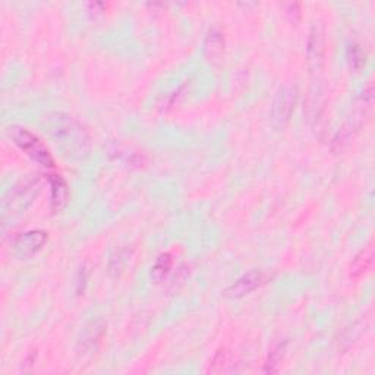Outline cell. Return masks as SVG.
<instances>
[{
	"label": "cell",
	"instance_id": "1",
	"mask_svg": "<svg viewBox=\"0 0 375 375\" xmlns=\"http://www.w3.org/2000/svg\"><path fill=\"white\" fill-rule=\"evenodd\" d=\"M41 127L65 157L71 160H84L88 157L91 135L74 116L62 112L47 113L41 119Z\"/></svg>",
	"mask_w": 375,
	"mask_h": 375
},
{
	"label": "cell",
	"instance_id": "2",
	"mask_svg": "<svg viewBox=\"0 0 375 375\" xmlns=\"http://www.w3.org/2000/svg\"><path fill=\"white\" fill-rule=\"evenodd\" d=\"M43 185L45 177L41 175H30L13 185L5 193L2 201L3 220H8L9 217H17L21 213L26 212V208L34 202L41 189H43Z\"/></svg>",
	"mask_w": 375,
	"mask_h": 375
},
{
	"label": "cell",
	"instance_id": "3",
	"mask_svg": "<svg viewBox=\"0 0 375 375\" xmlns=\"http://www.w3.org/2000/svg\"><path fill=\"white\" fill-rule=\"evenodd\" d=\"M6 134L12 140V143L21 151H24L26 156L31 157L37 164L49 169L54 168V160L50 154V151L33 132H30L26 128L18 127V125H12V127L6 129Z\"/></svg>",
	"mask_w": 375,
	"mask_h": 375
},
{
	"label": "cell",
	"instance_id": "4",
	"mask_svg": "<svg viewBox=\"0 0 375 375\" xmlns=\"http://www.w3.org/2000/svg\"><path fill=\"white\" fill-rule=\"evenodd\" d=\"M298 100V93L292 87H283L277 93L271 107V123L276 129H285L290 122Z\"/></svg>",
	"mask_w": 375,
	"mask_h": 375
},
{
	"label": "cell",
	"instance_id": "5",
	"mask_svg": "<svg viewBox=\"0 0 375 375\" xmlns=\"http://www.w3.org/2000/svg\"><path fill=\"white\" fill-rule=\"evenodd\" d=\"M326 31L324 26L315 22L311 26L310 37H308V45H307V61H308V67L312 72L319 71L323 67L324 61H326Z\"/></svg>",
	"mask_w": 375,
	"mask_h": 375
},
{
	"label": "cell",
	"instance_id": "6",
	"mask_svg": "<svg viewBox=\"0 0 375 375\" xmlns=\"http://www.w3.org/2000/svg\"><path fill=\"white\" fill-rule=\"evenodd\" d=\"M49 239V234L43 230H30L21 233L12 244V254L25 260L38 254Z\"/></svg>",
	"mask_w": 375,
	"mask_h": 375
},
{
	"label": "cell",
	"instance_id": "7",
	"mask_svg": "<svg viewBox=\"0 0 375 375\" xmlns=\"http://www.w3.org/2000/svg\"><path fill=\"white\" fill-rule=\"evenodd\" d=\"M266 283H267V274H264L262 271H249L242 277H239L238 280L232 283L225 290V296L230 299H241L251 295L253 292H255Z\"/></svg>",
	"mask_w": 375,
	"mask_h": 375
},
{
	"label": "cell",
	"instance_id": "8",
	"mask_svg": "<svg viewBox=\"0 0 375 375\" xmlns=\"http://www.w3.org/2000/svg\"><path fill=\"white\" fill-rule=\"evenodd\" d=\"M362 116H364V113H360L356 118H351L337 131L335 138H333L331 150L335 151L336 154H342V152H344L347 148L352 145L355 136L360 128V125H362Z\"/></svg>",
	"mask_w": 375,
	"mask_h": 375
},
{
	"label": "cell",
	"instance_id": "9",
	"mask_svg": "<svg viewBox=\"0 0 375 375\" xmlns=\"http://www.w3.org/2000/svg\"><path fill=\"white\" fill-rule=\"evenodd\" d=\"M106 333V326L99 321H91L84 331H82V335L78 340V351L79 353H91L93 351L97 349V346L100 344L103 336Z\"/></svg>",
	"mask_w": 375,
	"mask_h": 375
},
{
	"label": "cell",
	"instance_id": "10",
	"mask_svg": "<svg viewBox=\"0 0 375 375\" xmlns=\"http://www.w3.org/2000/svg\"><path fill=\"white\" fill-rule=\"evenodd\" d=\"M50 184V205L54 213L62 212L69 201V186L66 180L59 175H51L49 177Z\"/></svg>",
	"mask_w": 375,
	"mask_h": 375
},
{
	"label": "cell",
	"instance_id": "11",
	"mask_svg": "<svg viewBox=\"0 0 375 375\" xmlns=\"http://www.w3.org/2000/svg\"><path fill=\"white\" fill-rule=\"evenodd\" d=\"M374 264V244H369L360 251L349 266V276L352 279H360L365 276Z\"/></svg>",
	"mask_w": 375,
	"mask_h": 375
},
{
	"label": "cell",
	"instance_id": "12",
	"mask_svg": "<svg viewBox=\"0 0 375 375\" xmlns=\"http://www.w3.org/2000/svg\"><path fill=\"white\" fill-rule=\"evenodd\" d=\"M204 50L207 58L210 61H217L221 58L225 51V35L218 29H212L208 31L205 41H204Z\"/></svg>",
	"mask_w": 375,
	"mask_h": 375
},
{
	"label": "cell",
	"instance_id": "13",
	"mask_svg": "<svg viewBox=\"0 0 375 375\" xmlns=\"http://www.w3.org/2000/svg\"><path fill=\"white\" fill-rule=\"evenodd\" d=\"M286 349H287V343L283 340V342H277L271 349H270V353H269V358H267V362L266 365H264V372L266 374H276L277 371H279L283 359L286 356Z\"/></svg>",
	"mask_w": 375,
	"mask_h": 375
},
{
	"label": "cell",
	"instance_id": "14",
	"mask_svg": "<svg viewBox=\"0 0 375 375\" xmlns=\"http://www.w3.org/2000/svg\"><path fill=\"white\" fill-rule=\"evenodd\" d=\"M172 266H173V258L169 253L159 255V258L154 262V266L151 267V280L154 283H161L170 273Z\"/></svg>",
	"mask_w": 375,
	"mask_h": 375
},
{
	"label": "cell",
	"instance_id": "15",
	"mask_svg": "<svg viewBox=\"0 0 375 375\" xmlns=\"http://www.w3.org/2000/svg\"><path fill=\"white\" fill-rule=\"evenodd\" d=\"M346 58H347V62H349V66L353 72L362 71V67L367 63V53L362 50V47L356 43H351L349 46H347Z\"/></svg>",
	"mask_w": 375,
	"mask_h": 375
},
{
	"label": "cell",
	"instance_id": "16",
	"mask_svg": "<svg viewBox=\"0 0 375 375\" xmlns=\"http://www.w3.org/2000/svg\"><path fill=\"white\" fill-rule=\"evenodd\" d=\"M230 358H229V353L226 351H218L213 360H212V364H210V371L212 372H226L229 371V367H230Z\"/></svg>",
	"mask_w": 375,
	"mask_h": 375
},
{
	"label": "cell",
	"instance_id": "17",
	"mask_svg": "<svg viewBox=\"0 0 375 375\" xmlns=\"http://www.w3.org/2000/svg\"><path fill=\"white\" fill-rule=\"evenodd\" d=\"M128 258H129V254L128 253H119L116 255H113L112 258H110V264H109V269L110 271H122V269L125 267V264L128 262Z\"/></svg>",
	"mask_w": 375,
	"mask_h": 375
},
{
	"label": "cell",
	"instance_id": "18",
	"mask_svg": "<svg viewBox=\"0 0 375 375\" xmlns=\"http://www.w3.org/2000/svg\"><path fill=\"white\" fill-rule=\"evenodd\" d=\"M87 277H88V271L86 267H82L78 273V282H77V285H78L77 290H78L79 295H81V292H84V286L87 285Z\"/></svg>",
	"mask_w": 375,
	"mask_h": 375
},
{
	"label": "cell",
	"instance_id": "19",
	"mask_svg": "<svg viewBox=\"0 0 375 375\" xmlns=\"http://www.w3.org/2000/svg\"><path fill=\"white\" fill-rule=\"evenodd\" d=\"M286 13L292 18V19H296L301 17V6L299 3H289L286 5Z\"/></svg>",
	"mask_w": 375,
	"mask_h": 375
}]
</instances>
